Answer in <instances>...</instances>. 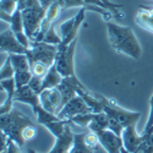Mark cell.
Instances as JSON below:
<instances>
[{
  "instance_id": "cell-36",
  "label": "cell",
  "mask_w": 153,
  "mask_h": 153,
  "mask_svg": "<svg viewBox=\"0 0 153 153\" xmlns=\"http://www.w3.org/2000/svg\"><path fill=\"white\" fill-rule=\"evenodd\" d=\"M36 135H37V129H36L34 125L27 126L26 129L23 130V132H22V136H23V138H25V141H26V142L33 140L36 137Z\"/></svg>"
},
{
  "instance_id": "cell-39",
  "label": "cell",
  "mask_w": 153,
  "mask_h": 153,
  "mask_svg": "<svg viewBox=\"0 0 153 153\" xmlns=\"http://www.w3.org/2000/svg\"><path fill=\"white\" fill-rule=\"evenodd\" d=\"M86 5H97V6H102V7H105V5L102 3V0H85Z\"/></svg>"
},
{
  "instance_id": "cell-26",
  "label": "cell",
  "mask_w": 153,
  "mask_h": 153,
  "mask_svg": "<svg viewBox=\"0 0 153 153\" xmlns=\"http://www.w3.org/2000/svg\"><path fill=\"white\" fill-rule=\"evenodd\" d=\"M43 42H45V43H48V44H52V45H56V47H59V45L62 43L61 36H59V34L56 33L55 25H53V26L48 30V32H47L45 36H44Z\"/></svg>"
},
{
  "instance_id": "cell-33",
  "label": "cell",
  "mask_w": 153,
  "mask_h": 153,
  "mask_svg": "<svg viewBox=\"0 0 153 153\" xmlns=\"http://www.w3.org/2000/svg\"><path fill=\"white\" fill-rule=\"evenodd\" d=\"M108 130H110L111 132H114L115 135H118L119 137H121L123 131H124V126H123L120 123H118L115 119L109 118V126H108Z\"/></svg>"
},
{
  "instance_id": "cell-31",
  "label": "cell",
  "mask_w": 153,
  "mask_h": 153,
  "mask_svg": "<svg viewBox=\"0 0 153 153\" xmlns=\"http://www.w3.org/2000/svg\"><path fill=\"white\" fill-rule=\"evenodd\" d=\"M28 86L32 88V90L37 93V94H41V92L44 90L43 88V77H39V76H34L31 79Z\"/></svg>"
},
{
  "instance_id": "cell-10",
  "label": "cell",
  "mask_w": 153,
  "mask_h": 153,
  "mask_svg": "<svg viewBox=\"0 0 153 153\" xmlns=\"http://www.w3.org/2000/svg\"><path fill=\"white\" fill-rule=\"evenodd\" d=\"M39 100L41 105L53 114H58L61 108V94L58 87L43 90L39 94Z\"/></svg>"
},
{
  "instance_id": "cell-12",
  "label": "cell",
  "mask_w": 153,
  "mask_h": 153,
  "mask_svg": "<svg viewBox=\"0 0 153 153\" xmlns=\"http://www.w3.org/2000/svg\"><path fill=\"white\" fill-rule=\"evenodd\" d=\"M71 124H69L66 126L65 131H64L60 136L55 137V143L53 146V148L50 149L48 153H68L72 145H74V138H75V134L71 131Z\"/></svg>"
},
{
  "instance_id": "cell-43",
  "label": "cell",
  "mask_w": 153,
  "mask_h": 153,
  "mask_svg": "<svg viewBox=\"0 0 153 153\" xmlns=\"http://www.w3.org/2000/svg\"><path fill=\"white\" fill-rule=\"evenodd\" d=\"M27 153H38V152H37V151H34L33 148H28V149H27Z\"/></svg>"
},
{
  "instance_id": "cell-18",
  "label": "cell",
  "mask_w": 153,
  "mask_h": 153,
  "mask_svg": "<svg viewBox=\"0 0 153 153\" xmlns=\"http://www.w3.org/2000/svg\"><path fill=\"white\" fill-rule=\"evenodd\" d=\"M32 110H33L34 115H36V118H37L38 124H41V125H43V126H44L45 124L50 123V121L59 120V118H58L56 114H53V113L48 111V110L44 109L41 104H39V105H37L36 108H33Z\"/></svg>"
},
{
  "instance_id": "cell-27",
  "label": "cell",
  "mask_w": 153,
  "mask_h": 153,
  "mask_svg": "<svg viewBox=\"0 0 153 153\" xmlns=\"http://www.w3.org/2000/svg\"><path fill=\"white\" fill-rule=\"evenodd\" d=\"M93 115H94V113H83V114H79V115L74 117V118L70 120V123L77 125V126H81V127H87L88 125H90V123L92 121Z\"/></svg>"
},
{
  "instance_id": "cell-24",
  "label": "cell",
  "mask_w": 153,
  "mask_h": 153,
  "mask_svg": "<svg viewBox=\"0 0 153 153\" xmlns=\"http://www.w3.org/2000/svg\"><path fill=\"white\" fill-rule=\"evenodd\" d=\"M32 77H33V74H32L31 70H27V71H16L15 76H14L15 82H16V87L21 88L23 86H27Z\"/></svg>"
},
{
  "instance_id": "cell-38",
  "label": "cell",
  "mask_w": 153,
  "mask_h": 153,
  "mask_svg": "<svg viewBox=\"0 0 153 153\" xmlns=\"http://www.w3.org/2000/svg\"><path fill=\"white\" fill-rule=\"evenodd\" d=\"M37 7H41L39 0H25L23 9H37Z\"/></svg>"
},
{
  "instance_id": "cell-28",
  "label": "cell",
  "mask_w": 153,
  "mask_h": 153,
  "mask_svg": "<svg viewBox=\"0 0 153 153\" xmlns=\"http://www.w3.org/2000/svg\"><path fill=\"white\" fill-rule=\"evenodd\" d=\"M75 20L76 19L74 16V17L66 20V21H64L59 26V32H60V36H61L62 39H65V38H68L71 34V32L74 30V26H75Z\"/></svg>"
},
{
  "instance_id": "cell-13",
  "label": "cell",
  "mask_w": 153,
  "mask_h": 153,
  "mask_svg": "<svg viewBox=\"0 0 153 153\" xmlns=\"http://www.w3.org/2000/svg\"><path fill=\"white\" fill-rule=\"evenodd\" d=\"M14 102H19V103H23V104H28L32 109L41 104L39 94H37L28 85L23 86L21 88H17L16 92H15Z\"/></svg>"
},
{
  "instance_id": "cell-21",
  "label": "cell",
  "mask_w": 153,
  "mask_h": 153,
  "mask_svg": "<svg viewBox=\"0 0 153 153\" xmlns=\"http://www.w3.org/2000/svg\"><path fill=\"white\" fill-rule=\"evenodd\" d=\"M9 23H10V28L12 30V32H14L15 34L25 32L23 20H22V10L17 9L14 12V15H12V17H11V21Z\"/></svg>"
},
{
  "instance_id": "cell-19",
  "label": "cell",
  "mask_w": 153,
  "mask_h": 153,
  "mask_svg": "<svg viewBox=\"0 0 153 153\" xmlns=\"http://www.w3.org/2000/svg\"><path fill=\"white\" fill-rule=\"evenodd\" d=\"M12 66H14L15 71H27L31 70L30 60L27 54H9Z\"/></svg>"
},
{
  "instance_id": "cell-8",
  "label": "cell",
  "mask_w": 153,
  "mask_h": 153,
  "mask_svg": "<svg viewBox=\"0 0 153 153\" xmlns=\"http://www.w3.org/2000/svg\"><path fill=\"white\" fill-rule=\"evenodd\" d=\"M0 49L3 53L7 54H26L28 48L23 47L12 32L11 28H7L0 34Z\"/></svg>"
},
{
  "instance_id": "cell-2",
  "label": "cell",
  "mask_w": 153,
  "mask_h": 153,
  "mask_svg": "<svg viewBox=\"0 0 153 153\" xmlns=\"http://www.w3.org/2000/svg\"><path fill=\"white\" fill-rule=\"evenodd\" d=\"M32 125H34L33 121L16 108H12L11 111L0 115V127H1V131L5 132L7 137L12 140L14 142H16L20 147H23V145L26 143L22 136L23 130L27 126H32Z\"/></svg>"
},
{
  "instance_id": "cell-32",
  "label": "cell",
  "mask_w": 153,
  "mask_h": 153,
  "mask_svg": "<svg viewBox=\"0 0 153 153\" xmlns=\"http://www.w3.org/2000/svg\"><path fill=\"white\" fill-rule=\"evenodd\" d=\"M85 141H86L87 146H90L93 149H97V145L99 143V138H98L96 132L88 131V132L85 134Z\"/></svg>"
},
{
  "instance_id": "cell-9",
  "label": "cell",
  "mask_w": 153,
  "mask_h": 153,
  "mask_svg": "<svg viewBox=\"0 0 153 153\" xmlns=\"http://www.w3.org/2000/svg\"><path fill=\"white\" fill-rule=\"evenodd\" d=\"M148 135L147 134H141L140 135L136 131V125H131L127 126L124 129L123 135H121V140H123V146L131 153H135L138 147L141 146L146 140H147Z\"/></svg>"
},
{
  "instance_id": "cell-15",
  "label": "cell",
  "mask_w": 153,
  "mask_h": 153,
  "mask_svg": "<svg viewBox=\"0 0 153 153\" xmlns=\"http://www.w3.org/2000/svg\"><path fill=\"white\" fill-rule=\"evenodd\" d=\"M62 80H64L62 75L58 71L55 65H52L49 68L48 72L45 74V76L43 77V88L44 90H48V88H56L62 82Z\"/></svg>"
},
{
  "instance_id": "cell-42",
  "label": "cell",
  "mask_w": 153,
  "mask_h": 153,
  "mask_svg": "<svg viewBox=\"0 0 153 153\" xmlns=\"http://www.w3.org/2000/svg\"><path fill=\"white\" fill-rule=\"evenodd\" d=\"M121 153H131V152H129V151H127V149L123 146V147H121Z\"/></svg>"
},
{
  "instance_id": "cell-14",
  "label": "cell",
  "mask_w": 153,
  "mask_h": 153,
  "mask_svg": "<svg viewBox=\"0 0 153 153\" xmlns=\"http://www.w3.org/2000/svg\"><path fill=\"white\" fill-rule=\"evenodd\" d=\"M136 23L148 32L153 33V14L147 9V6L141 5L136 14Z\"/></svg>"
},
{
  "instance_id": "cell-40",
  "label": "cell",
  "mask_w": 153,
  "mask_h": 153,
  "mask_svg": "<svg viewBox=\"0 0 153 153\" xmlns=\"http://www.w3.org/2000/svg\"><path fill=\"white\" fill-rule=\"evenodd\" d=\"M55 1H58V0H39V3H41V6L43 7V9H48L52 4H54Z\"/></svg>"
},
{
  "instance_id": "cell-41",
  "label": "cell",
  "mask_w": 153,
  "mask_h": 153,
  "mask_svg": "<svg viewBox=\"0 0 153 153\" xmlns=\"http://www.w3.org/2000/svg\"><path fill=\"white\" fill-rule=\"evenodd\" d=\"M15 1L19 4V9L22 10L23 9V4H25V0H15Z\"/></svg>"
},
{
  "instance_id": "cell-20",
  "label": "cell",
  "mask_w": 153,
  "mask_h": 153,
  "mask_svg": "<svg viewBox=\"0 0 153 153\" xmlns=\"http://www.w3.org/2000/svg\"><path fill=\"white\" fill-rule=\"evenodd\" d=\"M69 124H71L70 121H68V120H55V121H50V123H48V124H45L44 125V127L45 129L52 134L54 137H58V136H60L64 131H65V129H66V126L69 125Z\"/></svg>"
},
{
  "instance_id": "cell-34",
  "label": "cell",
  "mask_w": 153,
  "mask_h": 153,
  "mask_svg": "<svg viewBox=\"0 0 153 153\" xmlns=\"http://www.w3.org/2000/svg\"><path fill=\"white\" fill-rule=\"evenodd\" d=\"M152 127H153V94L149 98V115H148V120H147L146 126H145V129H143V134L149 135Z\"/></svg>"
},
{
  "instance_id": "cell-16",
  "label": "cell",
  "mask_w": 153,
  "mask_h": 153,
  "mask_svg": "<svg viewBox=\"0 0 153 153\" xmlns=\"http://www.w3.org/2000/svg\"><path fill=\"white\" fill-rule=\"evenodd\" d=\"M109 126V117L108 114L102 111V113H94L93 119L90 123V125L87 126V129L92 131V132H99V131H103L107 130Z\"/></svg>"
},
{
  "instance_id": "cell-17",
  "label": "cell",
  "mask_w": 153,
  "mask_h": 153,
  "mask_svg": "<svg viewBox=\"0 0 153 153\" xmlns=\"http://www.w3.org/2000/svg\"><path fill=\"white\" fill-rule=\"evenodd\" d=\"M85 134L86 132L75 134L74 145L68 153H94L96 152V149L91 148L90 146H87V143L85 141Z\"/></svg>"
},
{
  "instance_id": "cell-22",
  "label": "cell",
  "mask_w": 153,
  "mask_h": 153,
  "mask_svg": "<svg viewBox=\"0 0 153 153\" xmlns=\"http://www.w3.org/2000/svg\"><path fill=\"white\" fill-rule=\"evenodd\" d=\"M64 10V6H62V4L59 1H55L54 4H52L48 9H47V11H45V20H48L49 22H52V23H54V21L55 20H58V17L60 16V12Z\"/></svg>"
},
{
  "instance_id": "cell-6",
  "label": "cell",
  "mask_w": 153,
  "mask_h": 153,
  "mask_svg": "<svg viewBox=\"0 0 153 153\" xmlns=\"http://www.w3.org/2000/svg\"><path fill=\"white\" fill-rule=\"evenodd\" d=\"M45 9L37 7V9H23L22 10V20L25 32L31 38L41 30V25L45 17Z\"/></svg>"
},
{
  "instance_id": "cell-11",
  "label": "cell",
  "mask_w": 153,
  "mask_h": 153,
  "mask_svg": "<svg viewBox=\"0 0 153 153\" xmlns=\"http://www.w3.org/2000/svg\"><path fill=\"white\" fill-rule=\"evenodd\" d=\"M97 136L99 138V143L107 151V153H121V147H123L121 137H119L118 135H115L108 129L97 132Z\"/></svg>"
},
{
  "instance_id": "cell-4",
  "label": "cell",
  "mask_w": 153,
  "mask_h": 153,
  "mask_svg": "<svg viewBox=\"0 0 153 153\" xmlns=\"http://www.w3.org/2000/svg\"><path fill=\"white\" fill-rule=\"evenodd\" d=\"M27 56L30 65L34 62H43L49 68L55 64V58L58 54V47L48 44L45 42H32L27 50Z\"/></svg>"
},
{
  "instance_id": "cell-30",
  "label": "cell",
  "mask_w": 153,
  "mask_h": 153,
  "mask_svg": "<svg viewBox=\"0 0 153 153\" xmlns=\"http://www.w3.org/2000/svg\"><path fill=\"white\" fill-rule=\"evenodd\" d=\"M49 66L43 62H34L31 65V71L34 76H39V77H44L45 74L48 72Z\"/></svg>"
},
{
  "instance_id": "cell-25",
  "label": "cell",
  "mask_w": 153,
  "mask_h": 153,
  "mask_svg": "<svg viewBox=\"0 0 153 153\" xmlns=\"http://www.w3.org/2000/svg\"><path fill=\"white\" fill-rule=\"evenodd\" d=\"M19 9V4L15 0H0V15L12 16Z\"/></svg>"
},
{
  "instance_id": "cell-5",
  "label": "cell",
  "mask_w": 153,
  "mask_h": 153,
  "mask_svg": "<svg viewBox=\"0 0 153 153\" xmlns=\"http://www.w3.org/2000/svg\"><path fill=\"white\" fill-rule=\"evenodd\" d=\"M104 113L108 114L109 118H113L118 123H120L124 126V129L127 126L136 125L138 119L141 118V113L140 111L126 110L123 107H120L114 99H110V98H107V100H105Z\"/></svg>"
},
{
  "instance_id": "cell-44",
  "label": "cell",
  "mask_w": 153,
  "mask_h": 153,
  "mask_svg": "<svg viewBox=\"0 0 153 153\" xmlns=\"http://www.w3.org/2000/svg\"><path fill=\"white\" fill-rule=\"evenodd\" d=\"M147 9H148V10L152 12V14H153V6H147Z\"/></svg>"
},
{
  "instance_id": "cell-3",
  "label": "cell",
  "mask_w": 153,
  "mask_h": 153,
  "mask_svg": "<svg viewBox=\"0 0 153 153\" xmlns=\"http://www.w3.org/2000/svg\"><path fill=\"white\" fill-rule=\"evenodd\" d=\"M76 45H77V38L72 41L68 45H59L58 54L55 58V68L65 79H77L75 74V61L74 55Z\"/></svg>"
},
{
  "instance_id": "cell-7",
  "label": "cell",
  "mask_w": 153,
  "mask_h": 153,
  "mask_svg": "<svg viewBox=\"0 0 153 153\" xmlns=\"http://www.w3.org/2000/svg\"><path fill=\"white\" fill-rule=\"evenodd\" d=\"M83 113H92V111H91L90 107L86 104L83 98L77 94L72 99H70L68 103L59 110V113L56 114V115L60 120L70 121L74 117L79 115V114H83Z\"/></svg>"
},
{
  "instance_id": "cell-35",
  "label": "cell",
  "mask_w": 153,
  "mask_h": 153,
  "mask_svg": "<svg viewBox=\"0 0 153 153\" xmlns=\"http://www.w3.org/2000/svg\"><path fill=\"white\" fill-rule=\"evenodd\" d=\"M62 4L64 9H72V7H85L86 3L85 0H59Z\"/></svg>"
},
{
  "instance_id": "cell-23",
  "label": "cell",
  "mask_w": 153,
  "mask_h": 153,
  "mask_svg": "<svg viewBox=\"0 0 153 153\" xmlns=\"http://www.w3.org/2000/svg\"><path fill=\"white\" fill-rule=\"evenodd\" d=\"M15 69L12 66L11 59L7 54V58L5 59L4 62H1V68H0V80H5V79H11L15 76Z\"/></svg>"
},
{
  "instance_id": "cell-1",
  "label": "cell",
  "mask_w": 153,
  "mask_h": 153,
  "mask_svg": "<svg viewBox=\"0 0 153 153\" xmlns=\"http://www.w3.org/2000/svg\"><path fill=\"white\" fill-rule=\"evenodd\" d=\"M107 32L109 43L117 53L127 55L135 60L141 58L142 48L131 27L120 26L109 21L107 22Z\"/></svg>"
},
{
  "instance_id": "cell-37",
  "label": "cell",
  "mask_w": 153,
  "mask_h": 153,
  "mask_svg": "<svg viewBox=\"0 0 153 153\" xmlns=\"http://www.w3.org/2000/svg\"><path fill=\"white\" fill-rule=\"evenodd\" d=\"M20 148H21V147H20L16 142H14L12 140L9 138L7 147H6V153H22Z\"/></svg>"
},
{
  "instance_id": "cell-29",
  "label": "cell",
  "mask_w": 153,
  "mask_h": 153,
  "mask_svg": "<svg viewBox=\"0 0 153 153\" xmlns=\"http://www.w3.org/2000/svg\"><path fill=\"white\" fill-rule=\"evenodd\" d=\"M102 3H103L105 5L107 9L114 11V14H115V17L117 19H123L124 17V14H123V5L121 4H117V3H113L110 1V0H102Z\"/></svg>"
}]
</instances>
